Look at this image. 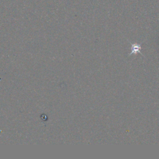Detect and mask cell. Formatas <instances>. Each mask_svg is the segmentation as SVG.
<instances>
[{"instance_id":"cell-1","label":"cell","mask_w":159,"mask_h":159,"mask_svg":"<svg viewBox=\"0 0 159 159\" xmlns=\"http://www.w3.org/2000/svg\"><path fill=\"white\" fill-rule=\"evenodd\" d=\"M130 43L131 44V52L129 54V56L132 55V54L137 55V54H140L142 56H144L142 54V52H140V51L142 49L141 44H137V43H134V44H132L131 42H130Z\"/></svg>"}]
</instances>
